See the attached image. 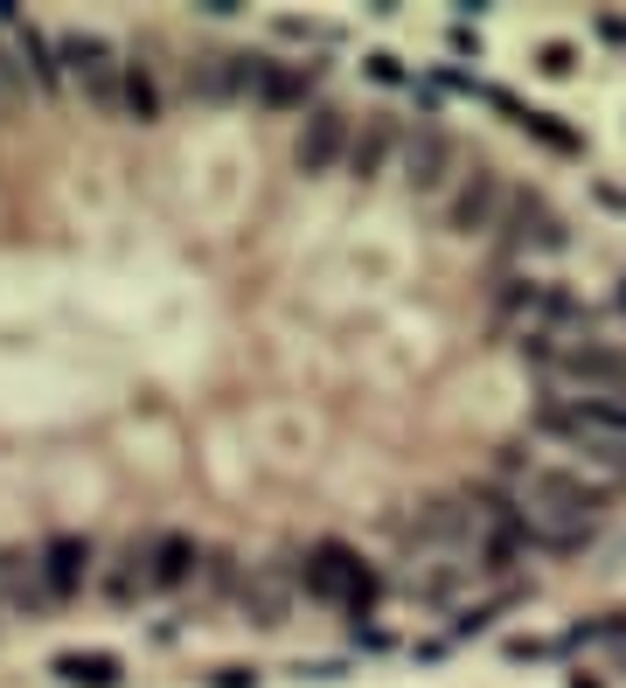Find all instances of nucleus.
<instances>
[{
    "mask_svg": "<svg viewBox=\"0 0 626 688\" xmlns=\"http://www.w3.org/2000/svg\"><path fill=\"white\" fill-rule=\"evenodd\" d=\"M501 501L516 514L522 543H536V549H584L605 529V494H592L564 466H550V459L508 452L501 459Z\"/></svg>",
    "mask_w": 626,
    "mask_h": 688,
    "instance_id": "nucleus-1",
    "label": "nucleus"
},
{
    "mask_svg": "<svg viewBox=\"0 0 626 688\" xmlns=\"http://www.w3.org/2000/svg\"><path fill=\"white\" fill-rule=\"evenodd\" d=\"M536 438L557 446V466L584 481L592 494L626 487V396L619 404H571V396H543Z\"/></svg>",
    "mask_w": 626,
    "mask_h": 688,
    "instance_id": "nucleus-2",
    "label": "nucleus"
},
{
    "mask_svg": "<svg viewBox=\"0 0 626 688\" xmlns=\"http://www.w3.org/2000/svg\"><path fill=\"white\" fill-rule=\"evenodd\" d=\"M522 361L543 376L550 396H571V404H619L626 396V348L619 341H599V334L536 341V348H522Z\"/></svg>",
    "mask_w": 626,
    "mask_h": 688,
    "instance_id": "nucleus-3",
    "label": "nucleus"
},
{
    "mask_svg": "<svg viewBox=\"0 0 626 688\" xmlns=\"http://www.w3.org/2000/svg\"><path fill=\"white\" fill-rule=\"evenodd\" d=\"M299 584H307V598L349 605V612H369V598H376L369 564L355 557L349 543H314V549H307V570H299Z\"/></svg>",
    "mask_w": 626,
    "mask_h": 688,
    "instance_id": "nucleus-4",
    "label": "nucleus"
},
{
    "mask_svg": "<svg viewBox=\"0 0 626 688\" xmlns=\"http://www.w3.org/2000/svg\"><path fill=\"white\" fill-rule=\"evenodd\" d=\"M501 216H508V181L495 167H473L446 202V223L460 229V237H487V229H501Z\"/></svg>",
    "mask_w": 626,
    "mask_h": 688,
    "instance_id": "nucleus-5",
    "label": "nucleus"
},
{
    "mask_svg": "<svg viewBox=\"0 0 626 688\" xmlns=\"http://www.w3.org/2000/svg\"><path fill=\"white\" fill-rule=\"evenodd\" d=\"M564 216L550 209L543 195H516L508 202V216H501V251L508 258H543V251H564Z\"/></svg>",
    "mask_w": 626,
    "mask_h": 688,
    "instance_id": "nucleus-6",
    "label": "nucleus"
},
{
    "mask_svg": "<svg viewBox=\"0 0 626 688\" xmlns=\"http://www.w3.org/2000/svg\"><path fill=\"white\" fill-rule=\"evenodd\" d=\"M63 63H70V76L91 91V105H119V84H126V70L111 63V43L105 35H63Z\"/></svg>",
    "mask_w": 626,
    "mask_h": 688,
    "instance_id": "nucleus-7",
    "label": "nucleus"
},
{
    "mask_svg": "<svg viewBox=\"0 0 626 688\" xmlns=\"http://www.w3.org/2000/svg\"><path fill=\"white\" fill-rule=\"evenodd\" d=\"M349 111H334V105H320L307 111V126H299V146H293V161H299V175H328L334 161H349Z\"/></svg>",
    "mask_w": 626,
    "mask_h": 688,
    "instance_id": "nucleus-8",
    "label": "nucleus"
},
{
    "mask_svg": "<svg viewBox=\"0 0 626 688\" xmlns=\"http://www.w3.org/2000/svg\"><path fill=\"white\" fill-rule=\"evenodd\" d=\"M452 175H460V146H452L439 126H425V132L404 146V181H411V195H439Z\"/></svg>",
    "mask_w": 626,
    "mask_h": 688,
    "instance_id": "nucleus-9",
    "label": "nucleus"
},
{
    "mask_svg": "<svg viewBox=\"0 0 626 688\" xmlns=\"http://www.w3.org/2000/svg\"><path fill=\"white\" fill-rule=\"evenodd\" d=\"M43 557V584H49V605H70L84 591V578H91V543L84 535H56L49 549H35Z\"/></svg>",
    "mask_w": 626,
    "mask_h": 688,
    "instance_id": "nucleus-10",
    "label": "nucleus"
},
{
    "mask_svg": "<svg viewBox=\"0 0 626 688\" xmlns=\"http://www.w3.org/2000/svg\"><path fill=\"white\" fill-rule=\"evenodd\" d=\"M0 598H8L14 612H43L49 605L43 557H28V549H0Z\"/></svg>",
    "mask_w": 626,
    "mask_h": 688,
    "instance_id": "nucleus-11",
    "label": "nucleus"
},
{
    "mask_svg": "<svg viewBox=\"0 0 626 688\" xmlns=\"http://www.w3.org/2000/svg\"><path fill=\"white\" fill-rule=\"evenodd\" d=\"M196 578V543L188 535H161V543H146V584L154 591H181Z\"/></svg>",
    "mask_w": 626,
    "mask_h": 688,
    "instance_id": "nucleus-12",
    "label": "nucleus"
},
{
    "mask_svg": "<svg viewBox=\"0 0 626 688\" xmlns=\"http://www.w3.org/2000/svg\"><path fill=\"white\" fill-rule=\"evenodd\" d=\"M390 146H397L390 119H363V132L349 140V175L355 181H376V175H383V161H390Z\"/></svg>",
    "mask_w": 626,
    "mask_h": 688,
    "instance_id": "nucleus-13",
    "label": "nucleus"
},
{
    "mask_svg": "<svg viewBox=\"0 0 626 688\" xmlns=\"http://www.w3.org/2000/svg\"><path fill=\"white\" fill-rule=\"evenodd\" d=\"M56 681L63 688H119L126 667H119V654H56Z\"/></svg>",
    "mask_w": 626,
    "mask_h": 688,
    "instance_id": "nucleus-14",
    "label": "nucleus"
},
{
    "mask_svg": "<svg viewBox=\"0 0 626 688\" xmlns=\"http://www.w3.org/2000/svg\"><path fill=\"white\" fill-rule=\"evenodd\" d=\"M314 70L307 63H258V98L264 105H307Z\"/></svg>",
    "mask_w": 626,
    "mask_h": 688,
    "instance_id": "nucleus-15",
    "label": "nucleus"
},
{
    "mask_svg": "<svg viewBox=\"0 0 626 688\" xmlns=\"http://www.w3.org/2000/svg\"><path fill=\"white\" fill-rule=\"evenodd\" d=\"M14 63H22V76H28V84H56V63H49V43H43V35H35V28H14Z\"/></svg>",
    "mask_w": 626,
    "mask_h": 688,
    "instance_id": "nucleus-16",
    "label": "nucleus"
},
{
    "mask_svg": "<svg viewBox=\"0 0 626 688\" xmlns=\"http://www.w3.org/2000/svg\"><path fill=\"white\" fill-rule=\"evenodd\" d=\"M119 105H126V111H132L140 126H154V119H161V91H154V76H146L140 63L126 70V84H119Z\"/></svg>",
    "mask_w": 626,
    "mask_h": 688,
    "instance_id": "nucleus-17",
    "label": "nucleus"
},
{
    "mask_svg": "<svg viewBox=\"0 0 626 688\" xmlns=\"http://www.w3.org/2000/svg\"><path fill=\"white\" fill-rule=\"evenodd\" d=\"M522 132H536V140H543L550 153H578V146H584L571 126H557V111H529V119H522Z\"/></svg>",
    "mask_w": 626,
    "mask_h": 688,
    "instance_id": "nucleus-18",
    "label": "nucleus"
},
{
    "mask_svg": "<svg viewBox=\"0 0 626 688\" xmlns=\"http://www.w3.org/2000/svg\"><path fill=\"white\" fill-rule=\"evenodd\" d=\"M132 591H154V584H146V543H132L126 549V570H111V598H132Z\"/></svg>",
    "mask_w": 626,
    "mask_h": 688,
    "instance_id": "nucleus-19",
    "label": "nucleus"
},
{
    "mask_svg": "<svg viewBox=\"0 0 626 688\" xmlns=\"http://www.w3.org/2000/svg\"><path fill=\"white\" fill-rule=\"evenodd\" d=\"M28 91V76H22V63H8V49H0V105H14Z\"/></svg>",
    "mask_w": 626,
    "mask_h": 688,
    "instance_id": "nucleus-20",
    "label": "nucleus"
},
{
    "mask_svg": "<svg viewBox=\"0 0 626 688\" xmlns=\"http://www.w3.org/2000/svg\"><path fill=\"white\" fill-rule=\"evenodd\" d=\"M543 70H550V76H571V70H578V49H571V43H543Z\"/></svg>",
    "mask_w": 626,
    "mask_h": 688,
    "instance_id": "nucleus-21",
    "label": "nucleus"
},
{
    "mask_svg": "<svg viewBox=\"0 0 626 688\" xmlns=\"http://www.w3.org/2000/svg\"><path fill=\"white\" fill-rule=\"evenodd\" d=\"M369 76H383V84H411V76H404V63H397L390 49H376V56H369Z\"/></svg>",
    "mask_w": 626,
    "mask_h": 688,
    "instance_id": "nucleus-22",
    "label": "nucleus"
},
{
    "mask_svg": "<svg viewBox=\"0 0 626 688\" xmlns=\"http://www.w3.org/2000/svg\"><path fill=\"white\" fill-rule=\"evenodd\" d=\"M209 688H258V675H251V667H216Z\"/></svg>",
    "mask_w": 626,
    "mask_h": 688,
    "instance_id": "nucleus-23",
    "label": "nucleus"
},
{
    "mask_svg": "<svg viewBox=\"0 0 626 688\" xmlns=\"http://www.w3.org/2000/svg\"><path fill=\"white\" fill-rule=\"evenodd\" d=\"M571 688H605V681L599 675H571Z\"/></svg>",
    "mask_w": 626,
    "mask_h": 688,
    "instance_id": "nucleus-24",
    "label": "nucleus"
}]
</instances>
